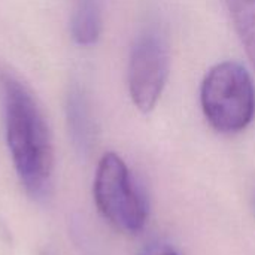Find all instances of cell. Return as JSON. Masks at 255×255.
I'll return each mask as SVG.
<instances>
[{"mask_svg":"<svg viewBox=\"0 0 255 255\" xmlns=\"http://www.w3.org/2000/svg\"><path fill=\"white\" fill-rule=\"evenodd\" d=\"M6 140L16 175L36 199L49 193L54 173V146L43 112L30 88L15 75L1 70Z\"/></svg>","mask_w":255,"mask_h":255,"instance_id":"obj_1","label":"cell"},{"mask_svg":"<svg viewBox=\"0 0 255 255\" xmlns=\"http://www.w3.org/2000/svg\"><path fill=\"white\" fill-rule=\"evenodd\" d=\"M200 103L215 131L242 133L255 117V85L250 72L238 61L217 63L202 82Z\"/></svg>","mask_w":255,"mask_h":255,"instance_id":"obj_2","label":"cell"},{"mask_svg":"<svg viewBox=\"0 0 255 255\" xmlns=\"http://www.w3.org/2000/svg\"><path fill=\"white\" fill-rule=\"evenodd\" d=\"M93 196L100 215L124 235H139L148 221V203L127 164L115 152H106L96 170Z\"/></svg>","mask_w":255,"mask_h":255,"instance_id":"obj_3","label":"cell"},{"mask_svg":"<svg viewBox=\"0 0 255 255\" xmlns=\"http://www.w3.org/2000/svg\"><path fill=\"white\" fill-rule=\"evenodd\" d=\"M170 70V48L166 34L155 27L143 30L130 52L128 91L134 106L149 114L158 103Z\"/></svg>","mask_w":255,"mask_h":255,"instance_id":"obj_4","label":"cell"},{"mask_svg":"<svg viewBox=\"0 0 255 255\" xmlns=\"http://www.w3.org/2000/svg\"><path fill=\"white\" fill-rule=\"evenodd\" d=\"M72 39L81 46L94 45L102 34V12L96 0H79L70 18Z\"/></svg>","mask_w":255,"mask_h":255,"instance_id":"obj_5","label":"cell"},{"mask_svg":"<svg viewBox=\"0 0 255 255\" xmlns=\"http://www.w3.org/2000/svg\"><path fill=\"white\" fill-rule=\"evenodd\" d=\"M67 121L75 142L81 148L90 146L94 134V126L87 97L78 87H73L67 96Z\"/></svg>","mask_w":255,"mask_h":255,"instance_id":"obj_6","label":"cell"},{"mask_svg":"<svg viewBox=\"0 0 255 255\" xmlns=\"http://www.w3.org/2000/svg\"><path fill=\"white\" fill-rule=\"evenodd\" d=\"M236 33L255 69V0H226Z\"/></svg>","mask_w":255,"mask_h":255,"instance_id":"obj_7","label":"cell"},{"mask_svg":"<svg viewBox=\"0 0 255 255\" xmlns=\"http://www.w3.org/2000/svg\"><path fill=\"white\" fill-rule=\"evenodd\" d=\"M139 255H179L170 245L163 242H152L142 248Z\"/></svg>","mask_w":255,"mask_h":255,"instance_id":"obj_8","label":"cell"}]
</instances>
